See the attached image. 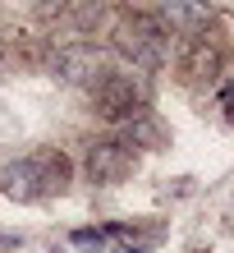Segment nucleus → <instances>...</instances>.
<instances>
[{
	"label": "nucleus",
	"instance_id": "nucleus-1",
	"mask_svg": "<svg viewBox=\"0 0 234 253\" xmlns=\"http://www.w3.org/2000/svg\"><path fill=\"white\" fill-rule=\"evenodd\" d=\"M65 184H69L65 152H37L28 161H9V166L0 170V189H5V198H14V203H37V198H46V193H60Z\"/></svg>",
	"mask_w": 234,
	"mask_h": 253
},
{
	"label": "nucleus",
	"instance_id": "nucleus-2",
	"mask_svg": "<svg viewBox=\"0 0 234 253\" xmlns=\"http://www.w3.org/2000/svg\"><path fill=\"white\" fill-rule=\"evenodd\" d=\"M170 28L156 19V14H134L120 33H115V42H120V51L134 60L138 69H161L170 60Z\"/></svg>",
	"mask_w": 234,
	"mask_h": 253
},
{
	"label": "nucleus",
	"instance_id": "nucleus-3",
	"mask_svg": "<svg viewBox=\"0 0 234 253\" xmlns=\"http://www.w3.org/2000/svg\"><path fill=\"white\" fill-rule=\"evenodd\" d=\"M92 111L106 115V120H138L147 111V83L134 79V74H106L92 87Z\"/></svg>",
	"mask_w": 234,
	"mask_h": 253
},
{
	"label": "nucleus",
	"instance_id": "nucleus-4",
	"mask_svg": "<svg viewBox=\"0 0 234 253\" xmlns=\"http://www.w3.org/2000/svg\"><path fill=\"white\" fill-rule=\"evenodd\" d=\"M134 166H138V152H134V147H124L120 138H97L92 147H87V161H83L87 180H92L97 189L124 184L129 175H134Z\"/></svg>",
	"mask_w": 234,
	"mask_h": 253
},
{
	"label": "nucleus",
	"instance_id": "nucleus-5",
	"mask_svg": "<svg viewBox=\"0 0 234 253\" xmlns=\"http://www.w3.org/2000/svg\"><path fill=\"white\" fill-rule=\"evenodd\" d=\"M106 55L97 46H87V42H74V46H65L55 55V79L60 83H74V87H97L106 79Z\"/></svg>",
	"mask_w": 234,
	"mask_h": 253
},
{
	"label": "nucleus",
	"instance_id": "nucleus-6",
	"mask_svg": "<svg viewBox=\"0 0 234 253\" xmlns=\"http://www.w3.org/2000/svg\"><path fill=\"white\" fill-rule=\"evenodd\" d=\"M156 19L166 28H202V23H207V9H202V5H161Z\"/></svg>",
	"mask_w": 234,
	"mask_h": 253
},
{
	"label": "nucleus",
	"instance_id": "nucleus-7",
	"mask_svg": "<svg viewBox=\"0 0 234 253\" xmlns=\"http://www.w3.org/2000/svg\"><path fill=\"white\" fill-rule=\"evenodd\" d=\"M124 147H156L161 143V129H156V120L147 111L138 115V120H129V129H124V138H120Z\"/></svg>",
	"mask_w": 234,
	"mask_h": 253
},
{
	"label": "nucleus",
	"instance_id": "nucleus-8",
	"mask_svg": "<svg viewBox=\"0 0 234 253\" xmlns=\"http://www.w3.org/2000/svg\"><path fill=\"white\" fill-rule=\"evenodd\" d=\"M69 240H74L78 249H87V253H101V249H106V240H110V230H74Z\"/></svg>",
	"mask_w": 234,
	"mask_h": 253
},
{
	"label": "nucleus",
	"instance_id": "nucleus-9",
	"mask_svg": "<svg viewBox=\"0 0 234 253\" xmlns=\"http://www.w3.org/2000/svg\"><path fill=\"white\" fill-rule=\"evenodd\" d=\"M211 69H216V51H202V46H198V55H193V74H198V79H202V74L211 79Z\"/></svg>",
	"mask_w": 234,
	"mask_h": 253
},
{
	"label": "nucleus",
	"instance_id": "nucleus-10",
	"mask_svg": "<svg viewBox=\"0 0 234 253\" xmlns=\"http://www.w3.org/2000/svg\"><path fill=\"white\" fill-rule=\"evenodd\" d=\"M221 111L234 120V83H225V87H221Z\"/></svg>",
	"mask_w": 234,
	"mask_h": 253
},
{
	"label": "nucleus",
	"instance_id": "nucleus-11",
	"mask_svg": "<svg viewBox=\"0 0 234 253\" xmlns=\"http://www.w3.org/2000/svg\"><path fill=\"white\" fill-rule=\"evenodd\" d=\"M152 244H134V240H129V244H115V253H147Z\"/></svg>",
	"mask_w": 234,
	"mask_h": 253
}]
</instances>
